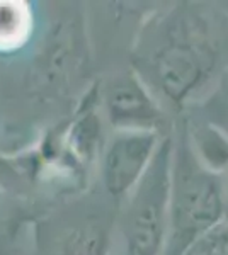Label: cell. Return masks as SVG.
Segmentation results:
<instances>
[{
  "instance_id": "6da1fadb",
  "label": "cell",
  "mask_w": 228,
  "mask_h": 255,
  "mask_svg": "<svg viewBox=\"0 0 228 255\" xmlns=\"http://www.w3.org/2000/svg\"><path fill=\"white\" fill-rule=\"evenodd\" d=\"M225 216V196L218 177L198 162L188 133L172 146L169 223L165 255H186L188 250Z\"/></svg>"
},
{
  "instance_id": "7a4b0ae2",
  "label": "cell",
  "mask_w": 228,
  "mask_h": 255,
  "mask_svg": "<svg viewBox=\"0 0 228 255\" xmlns=\"http://www.w3.org/2000/svg\"><path fill=\"white\" fill-rule=\"evenodd\" d=\"M171 139L162 141L147 174L131 192L126 211V247L130 255H159L164 252L169 223L171 191Z\"/></svg>"
},
{
  "instance_id": "3957f363",
  "label": "cell",
  "mask_w": 228,
  "mask_h": 255,
  "mask_svg": "<svg viewBox=\"0 0 228 255\" xmlns=\"http://www.w3.org/2000/svg\"><path fill=\"white\" fill-rule=\"evenodd\" d=\"M217 61V51L200 26L182 27L169 34L153 56V72L162 92L181 106L208 80Z\"/></svg>"
},
{
  "instance_id": "277c9868",
  "label": "cell",
  "mask_w": 228,
  "mask_h": 255,
  "mask_svg": "<svg viewBox=\"0 0 228 255\" xmlns=\"http://www.w3.org/2000/svg\"><path fill=\"white\" fill-rule=\"evenodd\" d=\"M155 131H118L102 157V182L114 197L130 196L159 148Z\"/></svg>"
},
{
  "instance_id": "5b68a950",
  "label": "cell",
  "mask_w": 228,
  "mask_h": 255,
  "mask_svg": "<svg viewBox=\"0 0 228 255\" xmlns=\"http://www.w3.org/2000/svg\"><path fill=\"white\" fill-rule=\"evenodd\" d=\"M104 108L118 131H155L162 123L160 108L133 73L114 77L106 85Z\"/></svg>"
},
{
  "instance_id": "8992f818",
  "label": "cell",
  "mask_w": 228,
  "mask_h": 255,
  "mask_svg": "<svg viewBox=\"0 0 228 255\" xmlns=\"http://www.w3.org/2000/svg\"><path fill=\"white\" fill-rule=\"evenodd\" d=\"M189 145L198 162L213 175L228 172V136L222 129L201 125L186 129Z\"/></svg>"
},
{
  "instance_id": "52a82bcc",
  "label": "cell",
  "mask_w": 228,
  "mask_h": 255,
  "mask_svg": "<svg viewBox=\"0 0 228 255\" xmlns=\"http://www.w3.org/2000/svg\"><path fill=\"white\" fill-rule=\"evenodd\" d=\"M109 228L97 221L77 226L61 240L58 255H107Z\"/></svg>"
},
{
  "instance_id": "ba28073f",
  "label": "cell",
  "mask_w": 228,
  "mask_h": 255,
  "mask_svg": "<svg viewBox=\"0 0 228 255\" xmlns=\"http://www.w3.org/2000/svg\"><path fill=\"white\" fill-rule=\"evenodd\" d=\"M31 27L29 10L15 2H0V49L15 48Z\"/></svg>"
},
{
  "instance_id": "9c48e42d",
  "label": "cell",
  "mask_w": 228,
  "mask_h": 255,
  "mask_svg": "<svg viewBox=\"0 0 228 255\" xmlns=\"http://www.w3.org/2000/svg\"><path fill=\"white\" fill-rule=\"evenodd\" d=\"M186 255H228V223H220L206 233Z\"/></svg>"
},
{
  "instance_id": "30bf717a",
  "label": "cell",
  "mask_w": 228,
  "mask_h": 255,
  "mask_svg": "<svg viewBox=\"0 0 228 255\" xmlns=\"http://www.w3.org/2000/svg\"><path fill=\"white\" fill-rule=\"evenodd\" d=\"M0 255H12V252L9 249H5V247H3L2 244H0Z\"/></svg>"
},
{
  "instance_id": "8fae6325",
  "label": "cell",
  "mask_w": 228,
  "mask_h": 255,
  "mask_svg": "<svg viewBox=\"0 0 228 255\" xmlns=\"http://www.w3.org/2000/svg\"><path fill=\"white\" fill-rule=\"evenodd\" d=\"M225 211H228V197H225Z\"/></svg>"
}]
</instances>
